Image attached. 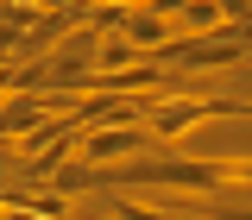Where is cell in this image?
I'll list each match as a JSON object with an SVG mask.
<instances>
[{
    "label": "cell",
    "mask_w": 252,
    "mask_h": 220,
    "mask_svg": "<svg viewBox=\"0 0 252 220\" xmlns=\"http://www.w3.org/2000/svg\"><path fill=\"white\" fill-rule=\"evenodd\" d=\"M158 138L145 126H89L82 138H76V164H126V157H145Z\"/></svg>",
    "instance_id": "6da1fadb"
},
{
    "label": "cell",
    "mask_w": 252,
    "mask_h": 220,
    "mask_svg": "<svg viewBox=\"0 0 252 220\" xmlns=\"http://www.w3.org/2000/svg\"><path fill=\"white\" fill-rule=\"evenodd\" d=\"M170 69H227V63L246 57V44L233 31H208V38H177L170 51H158Z\"/></svg>",
    "instance_id": "7a4b0ae2"
},
{
    "label": "cell",
    "mask_w": 252,
    "mask_h": 220,
    "mask_svg": "<svg viewBox=\"0 0 252 220\" xmlns=\"http://www.w3.org/2000/svg\"><path fill=\"white\" fill-rule=\"evenodd\" d=\"M120 31L132 38V51L139 57H158V51H170L177 44V19H164V13H152V6H132L120 19Z\"/></svg>",
    "instance_id": "3957f363"
},
{
    "label": "cell",
    "mask_w": 252,
    "mask_h": 220,
    "mask_svg": "<svg viewBox=\"0 0 252 220\" xmlns=\"http://www.w3.org/2000/svg\"><path fill=\"white\" fill-rule=\"evenodd\" d=\"M132 57H139V51H132L126 31H94V76H114V69H126Z\"/></svg>",
    "instance_id": "277c9868"
},
{
    "label": "cell",
    "mask_w": 252,
    "mask_h": 220,
    "mask_svg": "<svg viewBox=\"0 0 252 220\" xmlns=\"http://www.w3.org/2000/svg\"><path fill=\"white\" fill-rule=\"evenodd\" d=\"M0 220H44V214H26V208H0Z\"/></svg>",
    "instance_id": "5b68a950"
}]
</instances>
